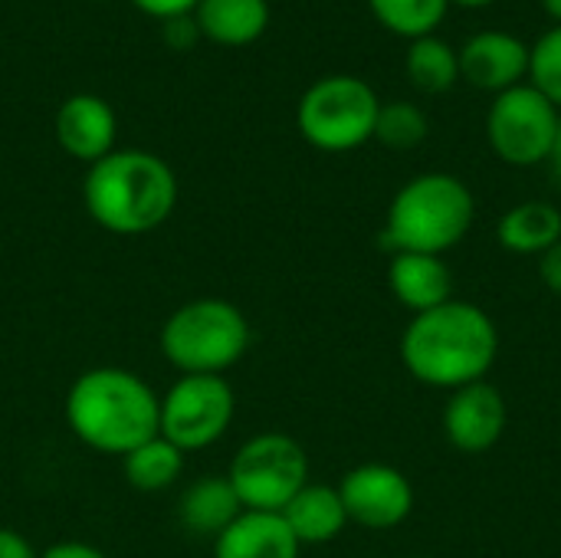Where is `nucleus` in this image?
I'll use <instances>...</instances> for the list:
<instances>
[{
  "mask_svg": "<svg viewBox=\"0 0 561 558\" xmlns=\"http://www.w3.org/2000/svg\"><path fill=\"white\" fill-rule=\"evenodd\" d=\"M496 240L510 253L542 257L561 240V210L549 201H523L500 217Z\"/></svg>",
  "mask_w": 561,
  "mask_h": 558,
  "instance_id": "19",
  "label": "nucleus"
},
{
  "mask_svg": "<svg viewBox=\"0 0 561 558\" xmlns=\"http://www.w3.org/2000/svg\"><path fill=\"white\" fill-rule=\"evenodd\" d=\"M164 39H168L174 49H191V46H194L197 39H204V36H201V30H197L194 13H184V16L164 20Z\"/></svg>",
  "mask_w": 561,
  "mask_h": 558,
  "instance_id": "25",
  "label": "nucleus"
},
{
  "mask_svg": "<svg viewBox=\"0 0 561 558\" xmlns=\"http://www.w3.org/2000/svg\"><path fill=\"white\" fill-rule=\"evenodd\" d=\"M539 276L556 296H561V240L539 257Z\"/></svg>",
  "mask_w": 561,
  "mask_h": 558,
  "instance_id": "28",
  "label": "nucleus"
},
{
  "mask_svg": "<svg viewBox=\"0 0 561 558\" xmlns=\"http://www.w3.org/2000/svg\"><path fill=\"white\" fill-rule=\"evenodd\" d=\"M237 414V395L224 375H181L161 395L158 434L178 451L194 454L217 444Z\"/></svg>",
  "mask_w": 561,
  "mask_h": 558,
  "instance_id": "8",
  "label": "nucleus"
},
{
  "mask_svg": "<svg viewBox=\"0 0 561 558\" xmlns=\"http://www.w3.org/2000/svg\"><path fill=\"white\" fill-rule=\"evenodd\" d=\"M62 414L79 444L122 460L158 434L161 398L141 375L102 365L69 385Z\"/></svg>",
  "mask_w": 561,
  "mask_h": 558,
  "instance_id": "2",
  "label": "nucleus"
},
{
  "mask_svg": "<svg viewBox=\"0 0 561 558\" xmlns=\"http://www.w3.org/2000/svg\"><path fill=\"white\" fill-rule=\"evenodd\" d=\"M184 457H187L184 451H178L171 441L154 434L151 441L138 444L131 454L122 457V474H125L128 487H135L138 493H161L181 480Z\"/></svg>",
  "mask_w": 561,
  "mask_h": 558,
  "instance_id": "20",
  "label": "nucleus"
},
{
  "mask_svg": "<svg viewBox=\"0 0 561 558\" xmlns=\"http://www.w3.org/2000/svg\"><path fill=\"white\" fill-rule=\"evenodd\" d=\"M473 217H477V201L460 178L447 171L417 174L391 197L378 243L391 257L394 253L444 257L470 234Z\"/></svg>",
  "mask_w": 561,
  "mask_h": 558,
  "instance_id": "4",
  "label": "nucleus"
},
{
  "mask_svg": "<svg viewBox=\"0 0 561 558\" xmlns=\"http://www.w3.org/2000/svg\"><path fill=\"white\" fill-rule=\"evenodd\" d=\"M450 3H460V7H490L496 0H450Z\"/></svg>",
  "mask_w": 561,
  "mask_h": 558,
  "instance_id": "32",
  "label": "nucleus"
},
{
  "mask_svg": "<svg viewBox=\"0 0 561 558\" xmlns=\"http://www.w3.org/2000/svg\"><path fill=\"white\" fill-rule=\"evenodd\" d=\"M529 86L539 89L561 112V23L529 46Z\"/></svg>",
  "mask_w": 561,
  "mask_h": 558,
  "instance_id": "24",
  "label": "nucleus"
},
{
  "mask_svg": "<svg viewBox=\"0 0 561 558\" xmlns=\"http://www.w3.org/2000/svg\"><path fill=\"white\" fill-rule=\"evenodd\" d=\"M450 0H368L371 16L394 36L404 39H421L431 36L444 16H447Z\"/></svg>",
  "mask_w": 561,
  "mask_h": 558,
  "instance_id": "22",
  "label": "nucleus"
},
{
  "mask_svg": "<svg viewBox=\"0 0 561 558\" xmlns=\"http://www.w3.org/2000/svg\"><path fill=\"white\" fill-rule=\"evenodd\" d=\"M549 164H552V174L561 184V122H559V135H556V145H552V155H549Z\"/></svg>",
  "mask_w": 561,
  "mask_h": 558,
  "instance_id": "30",
  "label": "nucleus"
},
{
  "mask_svg": "<svg viewBox=\"0 0 561 558\" xmlns=\"http://www.w3.org/2000/svg\"><path fill=\"white\" fill-rule=\"evenodd\" d=\"M381 102L358 76H325L312 82L296 109L299 135L329 155L355 151L375 138Z\"/></svg>",
  "mask_w": 561,
  "mask_h": 558,
  "instance_id": "6",
  "label": "nucleus"
},
{
  "mask_svg": "<svg viewBox=\"0 0 561 558\" xmlns=\"http://www.w3.org/2000/svg\"><path fill=\"white\" fill-rule=\"evenodd\" d=\"M542 7H546V13H549L556 23H561V0H542Z\"/></svg>",
  "mask_w": 561,
  "mask_h": 558,
  "instance_id": "31",
  "label": "nucleus"
},
{
  "mask_svg": "<svg viewBox=\"0 0 561 558\" xmlns=\"http://www.w3.org/2000/svg\"><path fill=\"white\" fill-rule=\"evenodd\" d=\"M194 20L204 39L224 49H240L266 33L270 0H197Z\"/></svg>",
  "mask_w": 561,
  "mask_h": 558,
  "instance_id": "17",
  "label": "nucleus"
},
{
  "mask_svg": "<svg viewBox=\"0 0 561 558\" xmlns=\"http://www.w3.org/2000/svg\"><path fill=\"white\" fill-rule=\"evenodd\" d=\"M496 355L500 332L493 319L463 299L417 312L401 335V362L408 375L444 391L483 382Z\"/></svg>",
  "mask_w": 561,
  "mask_h": 558,
  "instance_id": "1",
  "label": "nucleus"
},
{
  "mask_svg": "<svg viewBox=\"0 0 561 558\" xmlns=\"http://www.w3.org/2000/svg\"><path fill=\"white\" fill-rule=\"evenodd\" d=\"M561 112L529 82L500 92L486 115V138L493 151L513 168H533L549 161Z\"/></svg>",
  "mask_w": 561,
  "mask_h": 558,
  "instance_id": "9",
  "label": "nucleus"
},
{
  "mask_svg": "<svg viewBox=\"0 0 561 558\" xmlns=\"http://www.w3.org/2000/svg\"><path fill=\"white\" fill-rule=\"evenodd\" d=\"M460 76L483 92H506L529 76V46L506 30H480L460 46Z\"/></svg>",
  "mask_w": 561,
  "mask_h": 558,
  "instance_id": "12",
  "label": "nucleus"
},
{
  "mask_svg": "<svg viewBox=\"0 0 561 558\" xmlns=\"http://www.w3.org/2000/svg\"><path fill=\"white\" fill-rule=\"evenodd\" d=\"M89 217L115 237L158 230L178 207V178L171 164L141 148H115L89 164L82 181Z\"/></svg>",
  "mask_w": 561,
  "mask_h": 558,
  "instance_id": "3",
  "label": "nucleus"
},
{
  "mask_svg": "<svg viewBox=\"0 0 561 558\" xmlns=\"http://www.w3.org/2000/svg\"><path fill=\"white\" fill-rule=\"evenodd\" d=\"M427 115L414 102H388L378 112L375 138L391 151H411L427 138Z\"/></svg>",
  "mask_w": 561,
  "mask_h": 558,
  "instance_id": "23",
  "label": "nucleus"
},
{
  "mask_svg": "<svg viewBox=\"0 0 561 558\" xmlns=\"http://www.w3.org/2000/svg\"><path fill=\"white\" fill-rule=\"evenodd\" d=\"M339 497L345 503L348 523L362 529H398L414 510L411 480L388 464H362L348 470L339 483Z\"/></svg>",
  "mask_w": 561,
  "mask_h": 558,
  "instance_id": "10",
  "label": "nucleus"
},
{
  "mask_svg": "<svg viewBox=\"0 0 561 558\" xmlns=\"http://www.w3.org/2000/svg\"><path fill=\"white\" fill-rule=\"evenodd\" d=\"M250 319L230 299L204 296L178 306L158 335L161 355L181 375H224L250 352Z\"/></svg>",
  "mask_w": 561,
  "mask_h": 558,
  "instance_id": "5",
  "label": "nucleus"
},
{
  "mask_svg": "<svg viewBox=\"0 0 561 558\" xmlns=\"http://www.w3.org/2000/svg\"><path fill=\"white\" fill-rule=\"evenodd\" d=\"M388 286L394 299L414 316L454 299L450 266L444 263V257L431 253H394L388 266Z\"/></svg>",
  "mask_w": 561,
  "mask_h": 558,
  "instance_id": "14",
  "label": "nucleus"
},
{
  "mask_svg": "<svg viewBox=\"0 0 561 558\" xmlns=\"http://www.w3.org/2000/svg\"><path fill=\"white\" fill-rule=\"evenodd\" d=\"M299 543L279 513L243 510L217 539L214 558H299Z\"/></svg>",
  "mask_w": 561,
  "mask_h": 558,
  "instance_id": "15",
  "label": "nucleus"
},
{
  "mask_svg": "<svg viewBox=\"0 0 561 558\" xmlns=\"http://www.w3.org/2000/svg\"><path fill=\"white\" fill-rule=\"evenodd\" d=\"M0 558H39V553L33 549V543L23 533L0 526Z\"/></svg>",
  "mask_w": 561,
  "mask_h": 558,
  "instance_id": "27",
  "label": "nucleus"
},
{
  "mask_svg": "<svg viewBox=\"0 0 561 558\" xmlns=\"http://www.w3.org/2000/svg\"><path fill=\"white\" fill-rule=\"evenodd\" d=\"M39 558H108L102 549L89 546V543H76V539H66V543H56L49 549H43Z\"/></svg>",
  "mask_w": 561,
  "mask_h": 558,
  "instance_id": "29",
  "label": "nucleus"
},
{
  "mask_svg": "<svg viewBox=\"0 0 561 558\" xmlns=\"http://www.w3.org/2000/svg\"><path fill=\"white\" fill-rule=\"evenodd\" d=\"M279 516L299 546H325L339 539L348 526V513L339 497V487H325V483H306Z\"/></svg>",
  "mask_w": 561,
  "mask_h": 558,
  "instance_id": "16",
  "label": "nucleus"
},
{
  "mask_svg": "<svg viewBox=\"0 0 561 558\" xmlns=\"http://www.w3.org/2000/svg\"><path fill=\"white\" fill-rule=\"evenodd\" d=\"M414 558H431V556H414Z\"/></svg>",
  "mask_w": 561,
  "mask_h": 558,
  "instance_id": "33",
  "label": "nucleus"
},
{
  "mask_svg": "<svg viewBox=\"0 0 561 558\" xmlns=\"http://www.w3.org/2000/svg\"><path fill=\"white\" fill-rule=\"evenodd\" d=\"M404 69H408V79L414 89H421L427 95H444L460 79V56L447 39L431 33L421 39H411Z\"/></svg>",
  "mask_w": 561,
  "mask_h": 558,
  "instance_id": "21",
  "label": "nucleus"
},
{
  "mask_svg": "<svg viewBox=\"0 0 561 558\" xmlns=\"http://www.w3.org/2000/svg\"><path fill=\"white\" fill-rule=\"evenodd\" d=\"M510 421L506 398L496 385L473 382L457 388L444 408V434L447 444L460 454H486L500 444Z\"/></svg>",
  "mask_w": 561,
  "mask_h": 558,
  "instance_id": "11",
  "label": "nucleus"
},
{
  "mask_svg": "<svg viewBox=\"0 0 561 558\" xmlns=\"http://www.w3.org/2000/svg\"><path fill=\"white\" fill-rule=\"evenodd\" d=\"M145 16H154V20H171V16H184V13H194L197 0H131Z\"/></svg>",
  "mask_w": 561,
  "mask_h": 558,
  "instance_id": "26",
  "label": "nucleus"
},
{
  "mask_svg": "<svg viewBox=\"0 0 561 558\" xmlns=\"http://www.w3.org/2000/svg\"><path fill=\"white\" fill-rule=\"evenodd\" d=\"M56 141L59 148L82 161V164H95L105 155L115 151V138H118V118L112 112V105L102 95L92 92H76L69 95L53 122Z\"/></svg>",
  "mask_w": 561,
  "mask_h": 558,
  "instance_id": "13",
  "label": "nucleus"
},
{
  "mask_svg": "<svg viewBox=\"0 0 561 558\" xmlns=\"http://www.w3.org/2000/svg\"><path fill=\"white\" fill-rule=\"evenodd\" d=\"M243 513V503L237 490L230 487L227 474L197 477L184 487L178 500V520L187 526V533L201 539H217L237 516Z\"/></svg>",
  "mask_w": 561,
  "mask_h": 558,
  "instance_id": "18",
  "label": "nucleus"
},
{
  "mask_svg": "<svg viewBox=\"0 0 561 558\" xmlns=\"http://www.w3.org/2000/svg\"><path fill=\"white\" fill-rule=\"evenodd\" d=\"M227 480L250 513H283L309 483V457L289 434H256L233 454Z\"/></svg>",
  "mask_w": 561,
  "mask_h": 558,
  "instance_id": "7",
  "label": "nucleus"
}]
</instances>
